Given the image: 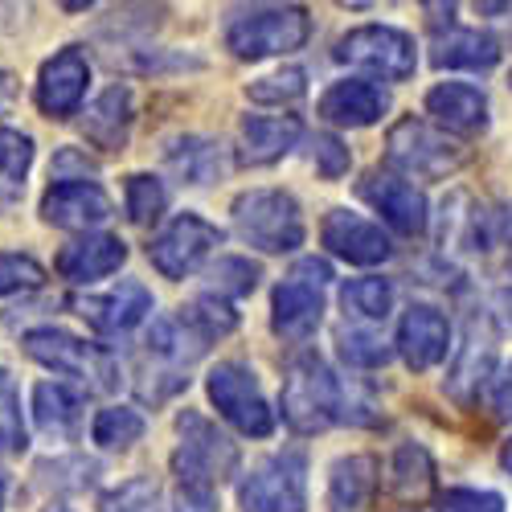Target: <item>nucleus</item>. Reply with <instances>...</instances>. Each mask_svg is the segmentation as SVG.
Returning a JSON list of instances; mask_svg holds the SVG:
<instances>
[{
  "label": "nucleus",
  "mask_w": 512,
  "mask_h": 512,
  "mask_svg": "<svg viewBox=\"0 0 512 512\" xmlns=\"http://www.w3.org/2000/svg\"><path fill=\"white\" fill-rule=\"evenodd\" d=\"M168 168L185 181V185H209V181H218L222 177V144H213V140H201V136H181L168 144L164 152Z\"/></svg>",
  "instance_id": "28"
},
{
  "label": "nucleus",
  "mask_w": 512,
  "mask_h": 512,
  "mask_svg": "<svg viewBox=\"0 0 512 512\" xmlns=\"http://www.w3.org/2000/svg\"><path fill=\"white\" fill-rule=\"evenodd\" d=\"M332 271L324 259H300L271 295V328L283 340H308L324 320V287Z\"/></svg>",
  "instance_id": "8"
},
{
  "label": "nucleus",
  "mask_w": 512,
  "mask_h": 512,
  "mask_svg": "<svg viewBox=\"0 0 512 512\" xmlns=\"http://www.w3.org/2000/svg\"><path fill=\"white\" fill-rule=\"evenodd\" d=\"M340 304H345L349 316L357 320H386L394 312V283L381 279V275H365V279H349L345 287H340Z\"/></svg>",
  "instance_id": "29"
},
{
  "label": "nucleus",
  "mask_w": 512,
  "mask_h": 512,
  "mask_svg": "<svg viewBox=\"0 0 512 512\" xmlns=\"http://www.w3.org/2000/svg\"><path fill=\"white\" fill-rule=\"evenodd\" d=\"M439 512H504V496L488 488H447L439 496Z\"/></svg>",
  "instance_id": "41"
},
{
  "label": "nucleus",
  "mask_w": 512,
  "mask_h": 512,
  "mask_svg": "<svg viewBox=\"0 0 512 512\" xmlns=\"http://www.w3.org/2000/svg\"><path fill=\"white\" fill-rule=\"evenodd\" d=\"M46 283V267L29 254H0V295H17V291H33Z\"/></svg>",
  "instance_id": "40"
},
{
  "label": "nucleus",
  "mask_w": 512,
  "mask_h": 512,
  "mask_svg": "<svg viewBox=\"0 0 512 512\" xmlns=\"http://www.w3.org/2000/svg\"><path fill=\"white\" fill-rule=\"evenodd\" d=\"M259 279H263L259 263L242 259V254H226V259H218L209 267V295H218V300H238V295H250L259 287Z\"/></svg>",
  "instance_id": "32"
},
{
  "label": "nucleus",
  "mask_w": 512,
  "mask_h": 512,
  "mask_svg": "<svg viewBox=\"0 0 512 512\" xmlns=\"http://www.w3.org/2000/svg\"><path fill=\"white\" fill-rule=\"evenodd\" d=\"M426 111L435 115L439 127L459 136H476L488 127V95L472 82H439V87L426 95Z\"/></svg>",
  "instance_id": "23"
},
{
  "label": "nucleus",
  "mask_w": 512,
  "mask_h": 512,
  "mask_svg": "<svg viewBox=\"0 0 512 512\" xmlns=\"http://www.w3.org/2000/svg\"><path fill=\"white\" fill-rule=\"evenodd\" d=\"M21 345L37 365H46L62 377H74L91 390H115L119 386V369H115L111 353L103 345H91V340L66 332V328H54V324L33 328V332H25Z\"/></svg>",
  "instance_id": "5"
},
{
  "label": "nucleus",
  "mask_w": 512,
  "mask_h": 512,
  "mask_svg": "<svg viewBox=\"0 0 512 512\" xmlns=\"http://www.w3.org/2000/svg\"><path fill=\"white\" fill-rule=\"evenodd\" d=\"M386 160L406 177H426V181H439V177H451L455 168L467 160V152L447 140V132L431 127L426 119H398L386 136Z\"/></svg>",
  "instance_id": "7"
},
{
  "label": "nucleus",
  "mask_w": 512,
  "mask_h": 512,
  "mask_svg": "<svg viewBox=\"0 0 512 512\" xmlns=\"http://www.w3.org/2000/svg\"><path fill=\"white\" fill-rule=\"evenodd\" d=\"M336 58L340 62H353L365 66L373 74H381L386 82H406L418 66V50H414V37L394 29V25H361L349 29L345 37L336 41Z\"/></svg>",
  "instance_id": "11"
},
{
  "label": "nucleus",
  "mask_w": 512,
  "mask_h": 512,
  "mask_svg": "<svg viewBox=\"0 0 512 512\" xmlns=\"http://www.w3.org/2000/svg\"><path fill=\"white\" fill-rule=\"evenodd\" d=\"M496 316H500L504 328L512 332V287H500V291H496Z\"/></svg>",
  "instance_id": "44"
},
{
  "label": "nucleus",
  "mask_w": 512,
  "mask_h": 512,
  "mask_svg": "<svg viewBox=\"0 0 512 512\" xmlns=\"http://www.w3.org/2000/svg\"><path fill=\"white\" fill-rule=\"evenodd\" d=\"M373 488H377V463L369 455H349V459L332 463L328 496H332L336 512H361L369 504Z\"/></svg>",
  "instance_id": "27"
},
{
  "label": "nucleus",
  "mask_w": 512,
  "mask_h": 512,
  "mask_svg": "<svg viewBox=\"0 0 512 512\" xmlns=\"http://www.w3.org/2000/svg\"><path fill=\"white\" fill-rule=\"evenodd\" d=\"M222 246V230L205 222L201 213H177L168 222L152 246H148V263L164 275V279H189L193 271L205 267V259Z\"/></svg>",
  "instance_id": "10"
},
{
  "label": "nucleus",
  "mask_w": 512,
  "mask_h": 512,
  "mask_svg": "<svg viewBox=\"0 0 512 512\" xmlns=\"http://www.w3.org/2000/svg\"><path fill=\"white\" fill-rule=\"evenodd\" d=\"M29 447V431L21 418V398L9 369H0V455H21Z\"/></svg>",
  "instance_id": "35"
},
{
  "label": "nucleus",
  "mask_w": 512,
  "mask_h": 512,
  "mask_svg": "<svg viewBox=\"0 0 512 512\" xmlns=\"http://www.w3.org/2000/svg\"><path fill=\"white\" fill-rule=\"evenodd\" d=\"M132 119H136V99H132V87H107L91 107L82 115V136H87L95 148L103 152H119L132 136Z\"/></svg>",
  "instance_id": "22"
},
{
  "label": "nucleus",
  "mask_w": 512,
  "mask_h": 512,
  "mask_svg": "<svg viewBox=\"0 0 512 512\" xmlns=\"http://www.w3.org/2000/svg\"><path fill=\"white\" fill-rule=\"evenodd\" d=\"M181 316H185L205 340H218V336H226V332L238 328V312H234L226 300H218V295H209V291L197 295L189 308H181Z\"/></svg>",
  "instance_id": "38"
},
{
  "label": "nucleus",
  "mask_w": 512,
  "mask_h": 512,
  "mask_svg": "<svg viewBox=\"0 0 512 512\" xmlns=\"http://www.w3.org/2000/svg\"><path fill=\"white\" fill-rule=\"evenodd\" d=\"M394 492L398 496H422L426 488H431V480H435V463H431V455H426L418 443H402L398 451H394Z\"/></svg>",
  "instance_id": "34"
},
{
  "label": "nucleus",
  "mask_w": 512,
  "mask_h": 512,
  "mask_svg": "<svg viewBox=\"0 0 512 512\" xmlns=\"http://www.w3.org/2000/svg\"><path fill=\"white\" fill-rule=\"evenodd\" d=\"M451 349V324L431 304H410L398 324V353L410 369H435Z\"/></svg>",
  "instance_id": "18"
},
{
  "label": "nucleus",
  "mask_w": 512,
  "mask_h": 512,
  "mask_svg": "<svg viewBox=\"0 0 512 512\" xmlns=\"http://www.w3.org/2000/svg\"><path fill=\"white\" fill-rule=\"evenodd\" d=\"M78 316L87 320L95 332L103 336H119V332H132L140 320L152 316V291L140 279H123L119 287L91 295V300H78Z\"/></svg>",
  "instance_id": "17"
},
{
  "label": "nucleus",
  "mask_w": 512,
  "mask_h": 512,
  "mask_svg": "<svg viewBox=\"0 0 512 512\" xmlns=\"http://www.w3.org/2000/svg\"><path fill=\"white\" fill-rule=\"evenodd\" d=\"M492 410H496V418L512 422V365L496 377V386H492Z\"/></svg>",
  "instance_id": "43"
},
{
  "label": "nucleus",
  "mask_w": 512,
  "mask_h": 512,
  "mask_svg": "<svg viewBox=\"0 0 512 512\" xmlns=\"http://www.w3.org/2000/svg\"><path fill=\"white\" fill-rule=\"evenodd\" d=\"M340 381L324 365L320 353L304 349L287 361L283 373V422L300 435H320L332 422H340Z\"/></svg>",
  "instance_id": "2"
},
{
  "label": "nucleus",
  "mask_w": 512,
  "mask_h": 512,
  "mask_svg": "<svg viewBox=\"0 0 512 512\" xmlns=\"http://www.w3.org/2000/svg\"><path fill=\"white\" fill-rule=\"evenodd\" d=\"M209 402L218 406V414L234 426V431L250 435V439H267L275 431V410L259 390V377L242 361H222L213 365L205 377Z\"/></svg>",
  "instance_id": "6"
},
{
  "label": "nucleus",
  "mask_w": 512,
  "mask_h": 512,
  "mask_svg": "<svg viewBox=\"0 0 512 512\" xmlns=\"http://www.w3.org/2000/svg\"><path fill=\"white\" fill-rule=\"evenodd\" d=\"M115 213L111 197L103 193V185L95 181H54L41 197V222L58 226V230H87L95 234V226H103Z\"/></svg>",
  "instance_id": "13"
},
{
  "label": "nucleus",
  "mask_w": 512,
  "mask_h": 512,
  "mask_svg": "<svg viewBox=\"0 0 512 512\" xmlns=\"http://www.w3.org/2000/svg\"><path fill=\"white\" fill-rule=\"evenodd\" d=\"M50 512H66V508H50Z\"/></svg>",
  "instance_id": "47"
},
{
  "label": "nucleus",
  "mask_w": 512,
  "mask_h": 512,
  "mask_svg": "<svg viewBox=\"0 0 512 512\" xmlns=\"http://www.w3.org/2000/svg\"><path fill=\"white\" fill-rule=\"evenodd\" d=\"M492 365H496V328H492V316L476 308V312H467L463 345H459L455 365L447 373V394L467 406L480 394L484 381L492 377Z\"/></svg>",
  "instance_id": "12"
},
{
  "label": "nucleus",
  "mask_w": 512,
  "mask_h": 512,
  "mask_svg": "<svg viewBox=\"0 0 512 512\" xmlns=\"http://www.w3.org/2000/svg\"><path fill=\"white\" fill-rule=\"evenodd\" d=\"M357 193H361L398 234L418 238V234L426 230V197H422L410 181L390 177V173H365V177L357 181Z\"/></svg>",
  "instance_id": "16"
},
{
  "label": "nucleus",
  "mask_w": 512,
  "mask_h": 512,
  "mask_svg": "<svg viewBox=\"0 0 512 512\" xmlns=\"http://www.w3.org/2000/svg\"><path fill=\"white\" fill-rule=\"evenodd\" d=\"M127 263V242L115 234H82L58 250V275L70 283H99Z\"/></svg>",
  "instance_id": "19"
},
{
  "label": "nucleus",
  "mask_w": 512,
  "mask_h": 512,
  "mask_svg": "<svg viewBox=\"0 0 512 512\" xmlns=\"http://www.w3.org/2000/svg\"><path fill=\"white\" fill-rule=\"evenodd\" d=\"M508 82H512V74H508Z\"/></svg>",
  "instance_id": "48"
},
{
  "label": "nucleus",
  "mask_w": 512,
  "mask_h": 512,
  "mask_svg": "<svg viewBox=\"0 0 512 512\" xmlns=\"http://www.w3.org/2000/svg\"><path fill=\"white\" fill-rule=\"evenodd\" d=\"M312 160L320 168V177L336 181V177H345L349 173V148L340 144L336 136H316L312 140Z\"/></svg>",
  "instance_id": "42"
},
{
  "label": "nucleus",
  "mask_w": 512,
  "mask_h": 512,
  "mask_svg": "<svg viewBox=\"0 0 512 512\" xmlns=\"http://www.w3.org/2000/svg\"><path fill=\"white\" fill-rule=\"evenodd\" d=\"M312 33V17L300 5H259V9H238L226 21V46L234 58L259 62L271 54L300 50Z\"/></svg>",
  "instance_id": "3"
},
{
  "label": "nucleus",
  "mask_w": 512,
  "mask_h": 512,
  "mask_svg": "<svg viewBox=\"0 0 512 512\" xmlns=\"http://www.w3.org/2000/svg\"><path fill=\"white\" fill-rule=\"evenodd\" d=\"M177 435H181L173 451L177 504L181 512H213L218 508V484L238 472V447L197 410L177 414Z\"/></svg>",
  "instance_id": "1"
},
{
  "label": "nucleus",
  "mask_w": 512,
  "mask_h": 512,
  "mask_svg": "<svg viewBox=\"0 0 512 512\" xmlns=\"http://www.w3.org/2000/svg\"><path fill=\"white\" fill-rule=\"evenodd\" d=\"M320 234H324V246L336 254V259H345L353 267H377L394 254L386 230L373 226L369 218H361V213H349V209H332L324 218Z\"/></svg>",
  "instance_id": "15"
},
{
  "label": "nucleus",
  "mask_w": 512,
  "mask_h": 512,
  "mask_svg": "<svg viewBox=\"0 0 512 512\" xmlns=\"http://www.w3.org/2000/svg\"><path fill=\"white\" fill-rule=\"evenodd\" d=\"M82 402L78 390H70L66 381H37L33 386V422L41 435L50 439H78L82 431Z\"/></svg>",
  "instance_id": "24"
},
{
  "label": "nucleus",
  "mask_w": 512,
  "mask_h": 512,
  "mask_svg": "<svg viewBox=\"0 0 512 512\" xmlns=\"http://www.w3.org/2000/svg\"><path fill=\"white\" fill-rule=\"evenodd\" d=\"M431 62L439 70H492L500 62V46L496 37L480 29H451L447 37L435 41Z\"/></svg>",
  "instance_id": "26"
},
{
  "label": "nucleus",
  "mask_w": 512,
  "mask_h": 512,
  "mask_svg": "<svg viewBox=\"0 0 512 512\" xmlns=\"http://www.w3.org/2000/svg\"><path fill=\"white\" fill-rule=\"evenodd\" d=\"M500 467L512 476V439H504V447H500Z\"/></svg>",
  "instance_id": "45"
},
{
  "label": "nucleus",
  "mask_w": 512,
  "mask_h": 512,
  "mask_svg": "<svg viewBox=\"0 0 512 512\" xmlns=\"http://www.w3.org/2000/svg\"><path fill=\"white\" fill-rule=\"evenodd\" d=\"M0 512H5V480H0Z\"/></svg>",
  "instance_id": "46"
},
{
  "label": "nucleus",
  "mask_w": 512,
  "mask_h": 512,
  "mask_svg": "<svg viewBox=\"0 0 512 512\" xmlns=\"http://www.w3.org/2000/svg\"><path fill=\"white\" fill-rule=\"evenodd\" d=\"M304 127L295 115H246L238 127V160L259 168L283 160L295 144H300Z\"/></svg>",
  "instance_id": "20"
},
{
  "label": "nucleus",
  "mask_w": 512,
  "mask_h": 512,
  "mask_svg": "<svg viewBox=\"0 0 512 512\" xmlns=\"http://www.w3.org/2000/svg\"><path fill=\"white\" fill-rule=\"evenodd\" d=\"M164 205H168V193H164V185L152 173H132V177H127V185H123V209H127V218H132L136 226L160 222Z\"/></svg>",
  "instance_id": "33"
},
{
  "label": "nucleus",
  "mask_w": 512,
  "mask_h": 512,
  "mask_svg": "<svg viewBox=\"0 0 512 512\" xmlns=\"http://www.w3.org/2000/svg\"><path fill=\"white\" fill-rule=\"evenodd\" d=\"M234 230L246 246L263 254H287L304 246V213L300 201L283 189H250L234 197Z\"/></svg>",
  "instance_id": "4"
},
{
  "label": "nucleus",
  "mask_w": 512,
  "mask_h": 512,
  "mask_svg": "<svg viewBox=\"0 0 512 512\" xmlns=\"http://www.w3.org/2000/svg\"><path fill=\"white\" fill-rule=\"evenodd\" d=\"M144 431H148V422H144V414L132 410V406H107V410H99L95 422H91V439H95L99 447H107V451H127L132 443L144 439Z\"/></svg>",
  "instance_id": "31"
},
{
  "label": "nucleus",
  "mask_w": 512,
  "mask_h": 512,
  "mask_svg": "<svg viewBox=\"0 0 512 512\" xmlns=\"http://www.w3.org/2000/svg\"><path fill=\"white\" fill-rule=\"evenodd\" d=\"M152 504H156V480L132 476V480H123L119 488L103 492L99 512H152Z\"/></svg>",
  "instance_id": "39"
},
{
  "label": "nucleus",
  "mask_w": 512,
  "mask_h": 512,
  "mask_svg": "<svg viewBox=\"0 0 512 512\" xmlns=\"http://www.w3.org/2000/svg\"><path fill=\"white\" fill-rule=\"evenodd\" d=\"M390 111V95L386 87H377L369 78H345L332 82L320 99V115L336 127H369Z\"/></svg>",
  "instance_id": "21"
},
{
  "label": "nucleus",
  "mask_w": 512,
  "mask_h": 512,
  "mask_svg": "<svg viewBox=\"0 0 512 512\" xmlns=\"http://www.w3.org/2000/svg\"><path fill=\"white\" fill-rule=\"evenodd\" d=\"M304 91H308V74H304L300 66H283V70H275V74H267V78H254L250 87H246V95H250L254 103H271V107L295 103Z\"/></svg>",
  "instance_id": "37"
},
{
  "label": "nucleus",
  "mask_w": 512,
  "mask_h": 512,
  "mask_svg": "<svg viewBox=\"0 0 512 512\" xmlns=\"http://www.w3.org/2000/svg\"><path fill=\"white\" fill-rule=\"evenodd\" d=\"M336 349L353 369H381L394 357V349L386 345V340H381L377 332H365V328H340L336 332Z\"/></svg>",
  "instance_id": "36"
},
{
  "label": "nucleus",
  "mask_w": 512,
  "mask_h": 512,
  "mask_svg": "<svg viewBox=\"0 0 512 512\" xmlns=\"http://www.w3.org/2000/svg\"><path fill=\"white\" fill-rule=\"evenodd\" d=\"M87 82H91L87 54H82L78 46H66L54 58L41 62V74H37V107L46 111L50 119H70L82 107Z\"/></svg>",
  "instance_id": "14"
},
{
  "label": "nucleus",
  "mask_w": 512,
  "mask_h": 512,
  "mask_svg": "<svg viewBox=\"0 0 512 512\" xmlns=\"http://www.w3.org/2000/svg\"><path fill=\"white\" fill-rule=\"evenodd\" d=\"M33 168V140L17 127H0V205L17 201Z\"/></svg>",
  "instance_id": "30"
},
{
  "label": "nucleus",
  "mask_w": 512,
  "mask_h": 512,
  "mask_svg": "<svg viewBox=\"0 0 512 512\" xmlns=\"http://www.w3.org/2000/svg\"><path fill=\"white\" fill-rule=\"evenodd\" d=\"M148 353L156 357V361H164L173 373H181V369H189L205 349H209V340L177 312V316H160V320H152V328H148Z\"/></svg>",
  "instance_id": "25"
},
{
  "label": "nucleus",
  "mask_w": 512,
  "mask_h": 512,
  "mask_svg": "<svg viewBox=\"0 0 512 512\" xmlns=\"http://www.w3.org/2000/svg\"><path fill=\"white\" fill-rule=\"evenodd\" d=\"M242 512H304L308 508V463L300 451H279L263 459L238 484Z\"/></svg>",
  "instance_id": "9"
}]
</instances>
